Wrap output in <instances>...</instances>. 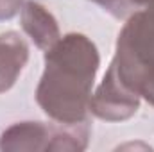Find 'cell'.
Wrapping results in <instances>:
<instances>
[{"label": "cell", "mask_w": 154, "mask_h": 152, "mask_svg": "<svg viewBox=\"0 0 154 152\" xmlns=\"http://www.w3.org/2000/svg\"><path fill=\"white\" fill-rule=\"evenodd\" d=\"M22 25L31 34L34 43L43 50L52 48L59 39V31H57L56 20L52 18L50 13H47L38 4H32V2L25 4V7L22 11Z\"/></svg>", "instance_id": "5"}, {"label": "cell", "mask_w": 154, "mask_h": 152, "mask_svg": "<svg viewBox=\"0 0 154 152\" xmlns=\"http://www.w3.org/2000/svg\"><path fill=\"white\" fill-rule=\"evenodd\" d=\"M134 2H136V5H142V4H147L149 5V4H152L154 0H134Z\"/></svg>", "instance_id": "7"}, {"label": "cell", "mask_w": 154, "mask_h": 152, "mask_svg": "<svg viewBox=\"0 0 154 152\" xmlns=\"http://www.w3.org/2000/svg\"><path fill=\"white\" fill-rule=\"evenodd\" d=\"M90 108L100 118L122 120L138 109V95L129 86L124 84V81L116 74L115 66L111 65L97 95L90 99Z\"/></svg>", "instance_id": "3"}, {"label": "cell", "mask_w": 154, "mask_h": 152, "mask_svg": "<svg viewBox=\"0 0 154 152\" xmlns=\"http://www.w3.org/2000/svg\"><path fill=\"white\" fill-rule=\"evenodd\" d=\"M118 77L136 95L154 104V9L131 18L118 38L116 59Z\"/></svg>", "instance_id": "2"}, {"label": "cell", "mask_w": 154, "mask_h": 152, "mask_svg": "<svg viewBox=\"0 0 154 152\" xmlns=\"http://www.w3.org/2000/svg\"><path fill=\"white\" fill-rule=\"evenodd\" d=\"M97 66V48L86 36L68 34L48 48L38 88V102L45 113L66 123H81Z\"/></svg>", "instance_id": "1"}, {"label": "cell", "mask_w": 154, "mask_h": 152, "mask_svg": "<svg viewBox=\"0 0 154 152\" xmlns=\"http://www.w3.org/2000/svg\"><path fill=\"white\" fill-rule=\"evenodd\" d=\"M27 57V45L16 32L0 34V91H5L14 84Z\"/></svg>", "instance_id": "4"}, {"label": "cell", "mask_w": 154, "mask_h": 152, "mask_svg": "<svg viewBox=\"0 0 154 152\" xmlns=\"http://www.w3.org/2000/svg\"><path fill=\"white\" fill-rule=\"evenodd\" d=\"M93 2H97L102 7H106L115 16H124L125 13L133 11V7H138L134 0H93Z\"/></svg>", "instance_id": "6"}]
</instances>
